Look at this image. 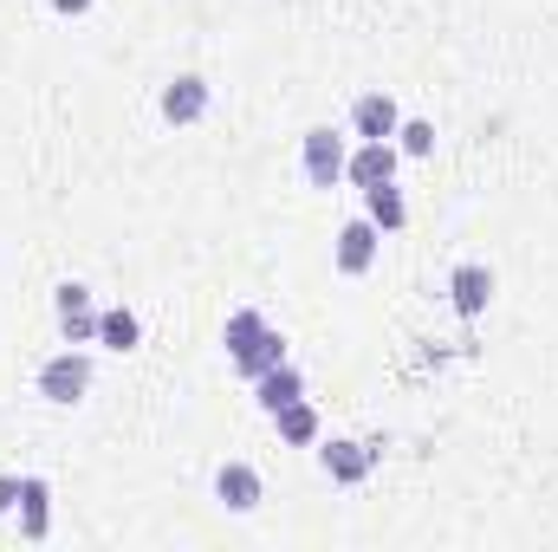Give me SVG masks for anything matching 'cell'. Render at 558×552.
Returning a JSON list of instances; mask_svg holds the SVG:
<instances>
[{
    "mask_svg": "<svg viewBox=\"0 0 558 552\" xmlns=\"http://www.w3.org/2000/svg\"><path fill=\"white\" fill-rule=\"evenodd\" d=\"M221 345H228V358H234V371H241L247 384H254L260 371L286 364V338L267 325V312H254V305L228 312V325H221Z\"/></svg>",
    "mask_w": 558,
    "mask_h": 552,
    "instance_id": "cell-1",
    "label": "cell"
},
{
    "mask_svg": "<svg viewBox=\"0 0 558 552\" xmlns=\"http://www.w3.org/2000/svg\"><path fill=\"white\" fill-rule=\"evenodd\" d=\"M85 391H92V351H85V345H65V351H52V358L39 364V397H46V404L72 410Z\"/></svg>",
    "mask_w": 558,
    "mask_h": 552,
    "instance_id": "cell-2",
    "label": "cell"
},
{
    "mask_svg": "<svg viewBox=\"0 0 558 552\" xmlns=\"http://www.w3.org/2000/svg\"><path fill=\"white\" fill-rule=\"evenodd\" d=\"M344 163H351V149H344V137H338L331 124H312V131L299 137V169H305L312 189H338V182H344Z\"/></svg>",
    "mask_w": 558,
    "mask_h": 552,
    "instance_id": "cell-3",
    "label": "cell"
},
{
    "mask_svg": "<svg viewBox=\"0 0 558 552\" xmlns=\"http://www.w3.org/2000/svg\"><path fill=\"white\" fill-rule=\"evenodd\" d=\"M377 455H384V442H351V435H318V468H325V481H338V488H357L371 468H377Z\"/></svg>",
    "mask_w": 558,
    "mask_h": 552,
    "instance_id": "cell-4",
    "label": "cell"
},
{
    "mask_svg": "<svg viewBox=\"0 0 558 552\" xmlns=\"http://www.w3.org/2000/svg\"><path fill=\"white\" fill-rule=\"evenodd\" d=\"M52 312H59V332H65V345H98V299H92V286H78V279H65L59 292H52Z\"/></svg>",
    "mask_w": 558,
    "mask_h": 552,
    "instance_id": "cell-5",
    "label": "cell"
},
{
    "mask_svg": "<svg viewBox=\"0 0 558 552\" xmlns=\"http://www.w3.org/2000/svg\"><path fill=\"white\" fill-rule=\"evenodd\" d=\"M377 248H384V235H377V221L371 215H357V221H344L338 228V241H331V261H338V274L357 279L377 267Z\"/></svg>",
    "mask_w": 558,
    "mask_h": 552,
    "instance_id": "cell-6",
    "label": "cell"
},
{
    "mask_svg": "<svg viewBox=\"0 0 558 552\" xmlns=\"http://www.w3.org/2000/svg\"><path fill=\"white\" fill-rule=\"evenodd\" d=\"M487 299H494V267L487 261H461L454 274H448V305H454V319H481L487 312Z\"/></svg>",
    "mask_w": 558,
    "mask_h": 552,
    "instance_id": "cell-7",
    "label": "cell"
},
{
    "mask_svg": "<svg viewBox=\"0 0 558 552\" xmlns=\"http://www.w3.org/2000/svg\"><path fill=\"white\" fill-rule=\"evenodd\" d=\"M397 124H403V105H397L390 92H364V98L351 105V137L357 143H390Z\"/></svg>",
    "mask_w": 558,
    "mask_h": 552,
    "instance_id": "cell-8",
    "label": "cell"
},
{
    "mask_svg": "<svg viewBox=\"0 0 558 552\" xmlns=\"http://www.w3.org/2000/svg\"><path fill=\"white\" fill-rule=\"evenodd\" d=\"M260 494H267V481H260L254 461H221V468H215V501H221L228 514H254Z\"/></svg>",
    "mask_w": 558,
    "mask_h": 552,
    "instance_id": "cell-9",
    "label": "cell"
},
{
    "mask_svg": "<svg viewBox=\"0 0 558 552\" xmlns=\"http://www.w3.org/2000/svg\"><path fill=\"white\" fill-rule=\"evenodd\" d=\"M162 118H169L175 131L202 124V118H208V79H195V72L169 79V85H162Z\"/></svg>",
    "mask_w": 558,
    "mask_h": 552,
    "instance_id": "cell-10",
    "label": "cell"
},
{
    "mask_svg": "<svg viewBox=\"0 0 558 552\" xmlns=\"http://www.w3.org/2000/svg\"><path fill=\"white\" fill-rule=\"evenodd\" d=\"M397 163H403L397 143H357L351 163H344V176H351L357 189H377V182H397Z\"/></svg>",
    "mask_w": 558,
    "mask_h": 552,
    "instance_id": "cell-11",
    "label": "cell"
},
{
    "mask_svg": "<svg viewBox=\"0 0 558 552\" xmlns=\"http://www.w3.org/2000/svg\"><path fill=\"white\" fill-rule=\"evenodd\" d=\"M20 533L26 540H46L52 533V488L39 475H20Z\"/></svg>",
    "mask_w": 558,
    "mask_h": 552,
    "instance_id": "cell-12",
    "label": "cell"
},
{
    "mask_svg": "<svg viewBox=\"0 0 558 552\" xmlns=\"http://www.w3.org/2000/svg\"><path fill=\"white\" fill-rule=\"evenodd\" d=\"M364 215L377 221V235H403V228H410V202H403V189H397V182L364 189Z\"/></svg>",
    "mask_w": 558,
    "mask_h": 552,
    "instance_id": "cell-13",
    "label": "cell"
},
{
    "mask_svg": "<svg viewBox=\"0 0 558 552\" xmlns=\"http://www.w3.org/2000/svg\"><path fill=\"white\" fill-rule=\"evenodd\" d=\"M254 397H260V410H267V416L286 410L292 397H305V377H299V364L286 358V364H274V371H260V377H254Z\"/></svg>",
    "mask_w": 558,
    "mask_h": 552,
    "instance_id": "cell-14",
    "label": "cell"
},
{
    "mask_svg": "<svg viewBox=\"0 0 558 552\" xmlns=\"http://www.w3.org/2000/svg\"><path fill=\"white\" fill-rule=\"evenodd\" d=\"M274 429H279V442H292V448H318V435H325V422H318V410L305 397H292L286 410H274Z\"/></svg>",
    "mask_w": 558,
    "mask_h": 552,
    "instance_id": "cell-15",
    "label": "cell"
},
{
    "mask_svg": "<svg viewBox=\"0 0 558 552\" xmlns=\"http://www.w3.org/2000/svg\"><path fill=\"white\" fill-rule=\"evenodd\" d=\"M98 345H105V351H137L143 319L131 312V305H105V312H98Z\"/></svg>",
    "mask_w": 558,
    "mask_h": 552,
    "instance_id": "cell-16",
    "label": "cell"
},
{
    "mask_svg": "<svg viewBox=\"0 0 558 552\" xmlns=\"http://www.w3.org/2000/svg\"><path fill=\"white\" fill-rule=\"evenodd\" d=\"M390 143H397L403 156H435V124H428V118H403Z\"/></svg>",
    "mask_w": 558,
    "mask_h": 552,
    "instance_id": "cell-17",
    "label": "cell"
},
{
    "mask_svg": "<svg viewBox=\"0 0 558 552\" xmlns=\"http://www.w3.org/2000/svg\"><path fill=\"white\" fill-rule=\"evenodd\" d=\"M20 507V475H0V514Z\"/></svg>",
    "mask_w": 558,
    "mask_h": 552,
    "instance_id": "cell-18",
    "label": "cell"
},
{
    "mask_svg": "<svg viewBox=\"0 0 558 552\" xmlns=\"http://www.w3.org/2000/svg\"><path fill=\"white\" fill-rule=\"evenodd\" d=\"M52 13H65V20H78V13H92V0H52Z\"/></svg>",
    "mask_w": 558,
    "mask_h": 552,
    "instance_id": "cell-19",
    "label": "cell"
}]
</instances>
